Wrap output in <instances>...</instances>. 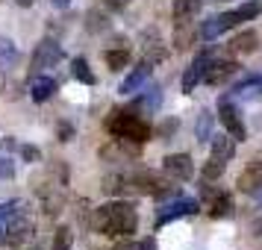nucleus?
Wrapping results in <instances>:
<instances>
[{
	"mask_svg": "<svg viewBox=\"0 0 262 250\" xmlns=\"http://www.w3.org/2000/svg\"><path fill=\"white\" fill-rule=\"evenodd\" d=\"M30 238H33L30 203L21 197L0 203V244L3 247H24Z\"/></svg>",
	"mask_w": 262,
	"mask_h": 250,
	"instance_id": "obj_1",
	"label": "nucleus"
},
{
	"mask_svg": "<svg viewBox=\"0 0 262 250\" xmlns=\"http://www.w3.org/2000/svg\"><path fill=\"white\" fill-rule=\"evenodd\" d=\"M136 226H139V215H136V206L127 200L103 203L95 209V230L103 236H133Z\"/></svg>",
	"mask_w": 262,
	"mask_h": 250,
	"instance_id": "obj_2",
	"label": "nucleus"
},
{
	"mask_svg": "<svg viewBox=\"0 0 262 250\" xmlns=\"http://www.w3.org/2000/svg\"><path fill=\"white\" fill-rule=\"evenodd\" d=\"M109 132H112L115 139H124V142L144 144L154 135V127H150L142 115H136L133 109H127V112H112V118H109Z\"/></svg>",
	"mask_w": 262,
	"mask_h": 250,
	"instance_id": "obj_3",
	"label": "nucleus"
},
{
	"mask_svg": "<svg viewBox=\"0 0 262 250\" xmlns=\"http://www.w3.org/2000/svg\"><path fill=\"white\" fill-rule=\"evenodd\" d=\"M127 186L139 194H150V197H168V194H177V189L171 186L168 174H156V171H136L127 174Z\"/></svg>",
	"mask_w": 262,
	"mask_h": 250,
	"instance_id": "obj_4",
	"label": "nucleus"
},
{
	"mask_svg": "<svg viewBox=\"0 0 262 250\" xmlns=\"http://www.w3.org/2000/svg\"><path fill=\"white\" fill-rule=\"evenodd\" d=\"M201 212V203L194 200V197H177L174 194V200L162 206L159 215H156V226H165V224H174L177 218H186V215H198Z\"/></svg>",
	"mask_w": 262,
	"mask_h": 250,
	"instance_id": "obj_5",
	"label": "nucleus"
},
{
	"mask_svg": "<svg viewBox=\"0 0 262 250\" xmlns=\"http://www.w3.org/2000/svg\"><path fill=\"white\" fill-rule=\"evenodd\" d=\"M218 118H221L227 135H230L233 142H245V139H248V127H245V121H242V112H238V106H233L227 97L218 103Z\"/></svg>",
	"mask_w": 262,
	"mask_h": 250,
	"instance_id": "obj_6",
	"label": "nucleus"
},
{
	"mask_svg": "<svg viewBox=\"0 0 262 250\" xmlns=\"http://www.w3.org/2000/svg\"><path fill=\"white\" fill-rule=\"evenodd\" d=\"M65 59V53H62V44L59 41H53V38H45V41H38L36 50H33V68L30 71H45V68H53V65H59Z\"/></svg>",
	"mask_w": 262,
	"mask_h": 250,
	"instance_id": "obj_7",
	"label": "nucleus"
},
{
	"mask_svg": "<svg viewBox=\"0 0 262 250\" xmlns=\"http://www.w3.org/2000/svg\"><path fill=\"white\" fill-rule=\"evenodd\" d=\"M236 24H242V21H238V15H236V9H233V12L212 15V18H206V21H203L201 38H203V41H215L218 36H224L227 30H233Z\"/></svg>",
	"mask_w": 262,
	"mask_h": 250,
	"instance_id": "obj_8",
	"label": "nucleus"
},
{
	"mask_svg": "<svg viewBox=\"0 0 262 250\" xmlns=\"http://www.w3.org/2000/svg\"><path fill=\"white\" fill-rule=\"evenodd\" d=\"M162 171L171 179H191L194 177V162L189 153H171L162 159Z\"/></svg>",
	"mask_w": 262,
	"mask_h": 250,
	"instance_id": "obj_9",
	"label": "nucleus"
},
{
	"mask_svg": "<svg viewBox=\"0 0 262 250\" xmlns=\"http://www.w3.org/2000/svg\"><path fill=\"white\" fill-rule=\"evenodd\" d=\"M233 74H238V62L233 59H209L206 71H203V80L209 85H224Z\"/></svg>",
	"mask_w": 262,
	"mask_h": 250,
	"instance_id": "obj_10",
	"label": "nucleus"
},
{
	"mask_svg": "<svg viewBox=\"0 0 262 250\" xmlns=\"http://www.w3.org/2000/svg\"><path fill=\"white\" fill-rule=\"evenodd\" d=\"M209 59H212L209 50H201V53L194 56V62H191L189 68H186V74H183V95H191V92H194V85L203 80V71H206Z\"/></svg>",
	"mask_w": 262,
	"mask_h": 250,
	"instance_id": "obj_11",
	"label": "nucleus"
},
{
	"mask_svg": "<svg viewBox=\"0 0 262 250\" xmlns=\"http://www.w3.org/2000/svg\"><path fill=\"white\" fill-rule=\"evenodd\" d=\"M150 74H154V65H150L147 59H142L130 74H127V77H124V83L118 85V92H121V95H136V92L150 80Z\"/></svg>",
	"mask_w": 262,
	"mask_h": 250,
	"instance_id": "obj_12",
	"label": "nucleus"
},
{
	"mask_svg": "<svg viewBox=\"0 0 262 250\" xmlns=\"http://www.w3.org/2000/svg\"><path fill=\"white\" fill-rule=\"evenodd\" d=\"M236 189L242 191V194H256V191L262 189V159L250 162V165L245 168L242 174H238Z\"/></svg>",
	"mask_w": 262,
	"mask_h": 250,
	"instance_id": "obj_13",
	"label": "nucleus"
},
{
	"mask_svg": "<svg viewBox=\"0 0 262 250\" xmlns=\"http://www.w3.org/2000/svg\"><path fill=\"white\" fill-rule=\"evenodd\" d=\"M230 50H233L236 56H250V53H256V50H259V33H256V30H242V33L230 41Z\"/></svg>",
	"mask_w": 262,
	"mask_h": 250,
	"instance_id": "obj_14",
	"label": "nucleus"
},
{
	"mask_svg": "<svg viewBox=\"0 0 262 250\" xmlns=\"http://www.w3.org/2000/svg\"><path fill=\"white\" fill-rule=\"evenodd\" d=\"M144 59L150 62V65L168 59V48H165V41L159 38V33H156V30L144 33Z\"/></svg>",
	"mask_w": 262,
	"mask_h": 250,
	"instance_id": "obj_15",
	"label": "nucleus"
},
{
	"mask_svg": "<svg viewBox=\"0 0 262 250\" xmlns=\"http://www.w3.org/2000/svg\"><path fill=\"white\" fill-rule=\"evenodd\" d=\"M56 88H59V83L53 77H36L33 85H30V97L36 103H45V100H50V97L56 95Z\"/></svg>",
	"mask_w": 262,
	"mask_h": 250,
	"instance_id": "obj_16",
	"label": "nucleus"
},
{
	"mask_svg": "<svg viewBox=\"0 0 262 250\" xmlns=\"http://www.w3.org/2000/svg\"><path fill=\"white\" fill-rule=\"evenodd\" d=\"M144 95L136 97V103H133V112H154L159 109L162 103V92H159V85H150V88H142Z\"/></svg>",
	"mask_w": 262,
	"mask_h": 250,
	"instance_id": "obj_17",
	"label": "nucleus"
},
{
	"mask_svg": "<svg viewBox=\"0 0 262 250\" xmlns=\"http://www.w3.org/2000/svg\"><path fill=\"white\" fill-rule=\"evenodd\" d=\"M209 142H212V156H215V159L230 162V159L236 156V144H233V139H230V135H212Z\"/></svg>",
	"mask_w": 262,
	"mask_h": 250,
	"instance_id": "obj_18",
	"label": "nucleus"
},
{
	"mask_svg": "<svg viewBox=\"0 0 262 250\" xmlns=\"http://www.w3.org/2000/svg\"><path fill=\"white\" fill-rule=\"evenodd\" d=\"M209 215H212L215 221H218V218H230V215H233V197L224 194V191L212 194V200H209Z\"/></svg>",
	"mask_w": 262,
	"mask_h": 250,
	"instance_id": "obj_19",
	"label": "nucleus"
},
{
	"mask_svg": "<svg viewBox=\"0 0 262 250\" xmlns=\"http://www.w3.org/2000/svg\"><path fill=\"white\" fill-rule=\"evenodd\" d=\"M203 0H174V18L177 21H194V15L201 12Z\"/></svg>",
	"mask_w": 262,
	"mask_h": 250,
	"instance_id": "obj_20",
	"label": "nucleus"
},
{
	"mask_svg": "<svg viewBox=\"0 0 262 250\" xmlns=\"http://www.w3.org/2000/svg\"><path fill=\"white\" fill-rule=\"evenodd\" d=\"M109 27H112V21H109L106 12H100V9H89L85 12V30L89 33H106Z\"/></svg>",
	"mask_w": 262,
	"mask_h": 250,
	"instance_id": "obj_21",
	"label": "nucleus"
},
{
	"mask_svg": "<svg viewBox=\"0 0 262 250\" xmlns=\"http://www.w3.org/2000/svg\"><path fill=\"white\" fill-rule=\"evenodd\" d=\"M103 59H106L109 71H124V68L130 65V50L127 48H109Z\"/></svg>",
	"mask_w": 262,
	"mask_h": 250,
	"instance_id": "obj_22",
	"label": "nucleus"
},
{
	"mask_svg": "<svg viewBox=\"0 0 262 250\" xmlns=\"http://www.w3.org/2000/svg\"><path fill=\"white\" fill-rule=\"evenodd\" d=\"M71 74H74L77 83L95 85V74H92V68H89V59H85V56H77V59L71 62Z\"/></svg>",
	"mask_w": 262,
	"mask_h": 250,
	"instance_id": "obj_23",
	"label": "nucleus"
},
{
	"mask_svg": "<svg viewBox=\"0 0 262 250\" xmlns=\"http://www.w3.org/2000/svg\"><path fill=\"white\" fill-rule=\"evenodd\" d=\"M18 62V48L12 38H0V68H12Z\"/></svg>",
	"mask_w": 262,
	"mask_h": 250,
	"instance_id": "obj_24",
	"label": "nucleus"
},
{
	"mask_svg": "<svg viewBox=\"0 0 262 250\" xmlns=\"http://www.w3.org/2000/svg\"><path fill=\"white\" fill-rule=\"evenodd\" d=\"M74 244V233L71 226H56V233H53V244H50V250H71Z\"/></svg>",
	"mask_w": 262,
	"mask_h": 250,
	"instance_id": "obj_25",
	"label": "nucleus"
},
{
	"mask_svg": "<svg viewBox=\"0 0 262 250\" xmlns=\"http://www.w3.org/2000/svg\"><path fill=\"white\" fill-rule=\"evenodd\" d=\"M224 171H227V162H221V159H215V156H209V162L203 165V179L209 183V179H221L224 177Z\"/></svg>",
	"mask_w": 262,
	"mask_h": 250,
	"instance_id": "obj_26",
	"label": "nucleus"
},
{
	"mask_svg": "<svg viewBox=\"0 0 262 250\" xmlns=\"http://www.w3.org/2000/svg\"><path fill=\"white\" fill-rule=\"evenodd\" d=\"M198 142H209L212 139V115L209 112H201V121H198Z\"/></svg>",
	"mask_w": 262,
	"mask_h": 250,
	"instance_id": "obj_27",
	"label": "nucleus"
},
{
	"mask_svg": "<svg viewBox=\"0 0 262 250\" xmlns=\"http://www.w3.org/2000/svg\"><path fill=\"white\" fill-rule=\"evenodd\" d=\"M177 130H180V121L177 118H165L162 124H159V130H156V139H171Z\"/></svg>",
	"mask_w": 262,
	"mask_h": 250,
	"instance_id": "obj_28",
	"label": "nucleus"
},
{
	"mask_svg": "<svg viewBox=\"0 0 262 250\" xmlns=\"http://www.w3.org/2000/svg\"><path fill=\"white\" fill-rule=\"evenodd\" d=\"M12 177H15V162L0 153V179H12Z\"/></svg>",
	"mask_w": 262,
	"mask_h": 250,
	"instance_id": "obj_29",
	"label": "nucleus"
},
{
	"mask_svg": "<svg viewBox=\"0 0 262 250\" xmlns=\"http://www.w3.org/2000/svg\"><path fill=\"white\" fill-rule=\"evenodd\" d=\"M21 156H24L27 162L33 165V162H38V159H41V150H38L36 144H24V147H21Z\"/></svg>",
	"mask_w": 262,
	"mask_h": 250,
	"instance_id": "obj_30",
	"label": "nucleus"
},
{
	"mask_svg": "<svg viewBox=\"0 0 262 250\" xmlns=\"http://www.w3.org/2000/svg\"><path fill=\"white\" fill-rule=\"evenodd\" d=\"M121 250H156V241L154 238H147V241H130V244H124Z\"/></svg>",
	"mask_w": 262,
	"mask_h": 250,
	"instance_id": "obj_31",
	"label": "nucleus"
},
{
	"mask_svg": "<svg viewBox=\"0 0 262 250\" xmlns=\"http://www.w3.org/2000/svg\"><path fill=\"white\" fill-rule=\"evenodd\" d=\"M15 147H18V142H15L12 135H6V139H0V153H6V156H9V153L15 150Z\"/></svg>",
	"mask_w": 262,
	"mask_h": 250,
	"instance_id": "obj_32",
	"label": "nucleus"
},
{
	"mask_svg": "<svg viewBox=\"0 0 262 250\" xmlns=\"http://www.w3.org/2000/svg\"><path fill=\"white\" fill-rule=\"evenodd\" d=\"M106 9H124V6H130V0H100Z\"/></svg>",
	"mask_w": 262,
	"mask_h": 250,
	"instance_id": "obj_33",
	"label": "nucleus"
},
{
	"mask_svg": "<svg viewBox=\"0 0 262 250\" xmlns=\"http://www.w3.org/2000/svg\"><path fill=\"white\" fill-rule=\"evenodd\" d=\"M53 6H59V9H65V6H71V0H50Z\"/></svg>",
	"mask_w": 262,
	"mask_h": 250,
	"instance_id": "obj_34",
	"label": "nucleus"
},
{
	"mask_svg": "<svg viewBox=\"0 0 262 250\" xmlns=\"http://www.w3.org/2000/svg\"><path fill=\"white\" fill-rule=\"evenodd\" d=\"M15 3H18V6H21V9H27V6H33V3H36V0H15Z\"/></svg>",
	"mask_w": 262,
	"mask_h": 250,
	"instance_id": "obj_35",
	"label": "nucleus"
}]
</instances>
